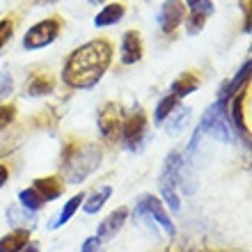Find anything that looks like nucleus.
I'll use <instances>...</instances> for the list:
<instances>
[{
	"label": "nucleus",
	"instance_id": "412c9836",
	"mask_svg": "<svg viewBox=\"0 0 252 252\" xmlns=\"http://www.w3.org/2000/svg\"><path fill=\"white\" fill-rule=\"evenodd\" d=\"M177 106H179V99H174L172 94L163 96V99L158 101V106H156V113H154V124H163Z\"/></svg>",
	"mask_w": 252,
	"mask_h": 252
},
{
	"label": "nucleus",
	"instance_id": "1a4fd4ad",
	"mask_svg": "<svg viewBox=\"0 0 252 252\" xmlns=\"http://www.w3.org/2000/svg\"><path fill=\"white\" fill-rule=\"evenodd\" d=\"M184 14H186V7L181 0H165L160 5V12H158V26L163 32H172L177 30L181 21H184Z\"/></svg>",
	"mask_w": 252,
	"mask_h": 252
},
{
	"label": "nucleus",
	"instance_id": "c756f323",
	"mask_svg": "<svg viewBox=\"0 0 252 252\" xmlns=\"http://www.w3.org/2000/svg\"><path fill=\"white\" fill-rule=\"evenodd\" d=\"M39 5H44V2H58V0H37Z\"/></svg>",
	"mask_w": 252,
	"mask_h": 252
},
{
	"label": "nucleus",
	"instance_id": "a878e982",
	"mask_svg": "<svg viewBox=\"0 0 252 252\" xmlns=\"http://www.w3.org/2000/svg\"><path fill=\"white\" fill-rule=\"evenodd\" d=\"M12 34H14V21L2 19L0 21V51L7 46V41L12 39Z\"/></svg>",
	"mask_w": 252,
	"mask_h": 252
},
{
	"label": "nucleus",
	"instance_id": "423d86ee",
	"mask_svg": "<svg viewBox=\"0 0 252 252\" xmlns=\"http://www.w3.org/2000/svg\"><path fill=\"white\" fill-rule=\"evenodd\" d=\"M60 34V21L58 19H44L39 23H34L23 37V48L26 51H37L48 44H53Z\"/></svg>",
	"mask_w": 252,
	"mask_h": 252
},
{
	"label": "nucleus",
	"instance_id": "f8f14e48",
	"mask_svg": "<svg viewBox=\"0 0 252 252\" xmlns=\"http://www.w3.org/2000/svg\"><path fill=\"white\" fill-rule=\"evenodd\" d=\"M53 90H55V80L48 71L32 73L30 80H28V87H26L28 96H44V94H51Z\"/></svg>",
	"mask_w": 252,
	"mask_h": 252
},
{
	"label": "nucleus",
	"instance_id": "ddd939ff",
	"mask_svg": "<svg viewBox=\"0 0 252 252\" xmlns=\"http://www.w3.org/2000/svg\"><path fill=\"white\" fill-rule=\"evenodd\" d=\"M32 188L39 192L44 202H53L62 195V181L58 177H41V179L34 181Z\"/></svg>",
	"mask_w": 252,
	"mask_h": 252
},
{
	"label": "nucleus",
	"instance_id": "393cba45",
	"mask_svg": "<svg viewBox=\"0 0 252 252\" xmlns=\"http://www.w3.org/2000/svg\"><path fill=\"white\" fill-rule=\"evenodd\" d=\"M12 92H14L12 73L7 71V69H0V101H5Z\"/></svg>",
	"mask_w": 252,
	"mask_h": 252
},
{
	"label": "nucleus",
	"instance_id": "a211bd4d",
	"mask_svg": "<svg viewBox=\"0 0 252 252\" xmlns=\"http://www.w3.org/2000/svg\"><path fill=\"white\" fill-rule=\"evenodd\" d=\"M188 122H190V110H188L186 106H177L172 113H170V124L165 126L167 135H179L188 126Z\"/></svg>",
	"mask_w": 252,
	"mask_h": 252
},
{
	"label": "nucleus",
	"instance_id": "0eeeda50",
	"mask_svg": "<svg viewBox=\"0 0 252 252\" xmlns=\"http://www.w3.org/2000/svg\"><path fill=\"white\" fill-rule=\"evenodd\" d=\"M122 140L128 149H138V145L147 135V115L142 108H135L128 117L122 120Z\"/></svg>",
	"mask_w": 252,
	"mask_h": 252
},
{
	"label": "nucleus",
	"instance_id": "aec40b11",
	"mask_svg": "<svg viewBox=\"0 0 252 252\" xmlns=\"http://www.w3.org/2000/svg\"><path fill=\"white\" fill-rule=\"evenodd\" d=\"M80 204H83V195H73V197L64 204V209L60 211V216H58V218H55L53 222H51V227L55 229V227H62L64 222H69V220L73 218V213H76V211L80 209Z\"/></svg>",
	"mask_w": 252,
	"mask_h": 252
},
{
	"label": "nucleus",
	"instance_id": "f3484780",
	"mask_svg": "<svg viewBox=\"0 0 252 252\" xmlns=\"http://www.w3.org/2000/svg\"><path fill=\"white\" fill-rule=\"evenodd\" d=\"M248 78H250V60H246V64L241 66V71L236 73L229 83H225V87L220 90V99H229V96H234L236 92H241L243 85L248 83Z\"/></svg>",
	"mask_w": 252,
	"mask_h": 252
},
{
	"label": "nucleus",
	"instance_id": "9b49d317",
	"mask_svg": "<svg viewBox=\"0 0 252 252\" xmlns=\"http://www.w3.org/2000/svg\"><path fill=\"white\" fill-rule=\"evenodd\" d=\"M142 58V37L135 30H128L122 37V46H120V60L122 64H135Z\"/></svg>",
	"mask_w": 252,
	"mask_h": 252
},
{
	"label": "nucleus",
	"instance_id": "4be33fe9",
	"mask_svg": "<svg viewBox=\"0 0 252 252\" xmlns=\"http://www.w3.org/2000/svg\"><path fill=\"white\" fill-rule=\"evenodd\" d=\"M19 202L23 209H28V211H39L41 206H44V199H41V195L34 188H26V190L19 192Z\"/></svg>",
	"mask_w": 252,
	"mask_h": 252
},
{
	"label": "nucleus",
	"instance_id": "9d476101",
	"mask_svg": "<svg viewBox=\"0 0 252 252\" xmlns=\"http://www.w3.org/2000/svg\"><path fill=\"white\" fill-rule=\"evenodd\" d=\"M126 218H128V209L126 206H120V209H115L110 216H108L99 227H96V239L99 241H110L117 236V232H122V227H124Z\"/></svg>",
	"mask_w": 252,
	"mask_h": 252
},
{
	"label": "nucleus",
	"instance_id": "b1692460",
	"mask_svg": "<svg viewBox=\"0 0 252 252\" xmlns=\"http://www.w3.org/2000/svg\"><path fill=\"white\" fill-rule=\"evenodd\" d=\"M188 7H190V14H195V16H204V19H209L213 14V2L211 0H186Z\"/></svg>",
	"mask_w": 252,
	"mask_h": 252
},
{
	"label": "nucleus",
	"instance_id": "cd10ccee",
	"mask_svg": "<svg viewBox=\"0 0 252 252\" xmlns=\"http://www.w3.org/2000/svg\"><path fill=\"white\" fill-rule=\"evenodd\" d=\"M80 252H101V241L96 239V236L87 239L85 243H83V248H80Z\"/></svg>",
	"mask_w": 252,
	"mask_h": 252
},
{
	"label": "nucleus",
	"instance_id": "bb28decb",
	"mask_svg": "<svg viewBox=\"0 0 252 252\" xmlns=\"http://www.w3.org/2000/svg\"><path fill=\"white\" fill-rule=\"evenodd\" d=\"M16 117V108L14 106H0V131H5L7 126Z\"/></svg>",
	"mask_w": 252,
	"mask_h": 252
},
{
	"label": "nucleus",
	"instance_id": "6ab92c4d",
	"mask_svg": "<svg viewBox=\"0 0 252 252\" xmlns=\"http://www.w3.org/2000/svg\"><path fill=\"white\" fill-rule=\"evenodd\" d=\"M113 195V188L110 186H103L101 190H96L94 195H90V199H87L85 204H83V211L87 213V216H94V213H99L101 209H103V204L108 202V197Z\"/></svg>",
	"mask_w": 252,
	"mask_h": 252
},
{
	"label": "nucleus",
	"instance_id": "f03ea898",
	"mask_svg": "<svg viewBox=\"0 0 252 252\" xmlns=\"http://www.w3.org/2000/svg\"><path fill=\"white\" fill-rule=\"evenodd\" d=\"M101 165V147L96 142H69L62 152V174L66 181L80 184Z\"/></svg>",
	"mask_w": 252,
	"mask_h": 252
},
{
	"label": "nucleus",
	"instance_id": "20e7f679",
	"mask_svg": "<svg viewBox=\"0 0 252 252\" xmlns=\"http://www.w3.org/2000/svg\"><path fill=\"white\" fill-rule=\"evenodd\" d=\"M179 170H181V154L179 152H172L167 156L165 165L160 170V179H158V186H160V195L165 199L167 209L172 213L179 211V195H177V184H179Z\"/></svg>",
	"mask_w": 252,
	"mask_h": 252
},
{
	"label": "nucleus",
	"instance_id": "7c9ffc66",
	"mask_svg": "<svg viewBox=\"0 0 252 252\" xmlns=\"http://www.w3.org/2000/svg\"><path fill=\"white\" fill-rule=\"evenodd\" d=\"M28 252H37V246H34V243H32V246L28 248Z\"/></svg>",
	"mask_w": 252,
	"mask_h": 252
},
{
	"label": "nucleus",
	"instance_id": "6e6552de",
	"mask_svg": "<svg viewBox=\"0 0 252 252\" xmlns=\"http://www.w3.org/2000/svg\"><path fill=\"white\" fill-rule=\"evenodd\" d=\"M122 108L117 106V103H106V106L99 110V133L103 135V140H108V142H115L117 140V135L122 133Z\"/></svg>",
	"mask_w": 252,
	"mask_h": 252
},
{
	"label": "nucleus",
	"instance_id": "2f4dec72",
	"mask_svg": "<svg viewBox=\"0 0 252 252\" xmlns=\"http://www.w3.org/2000/svg\"><path fill=\"white\" fill-rule=\"evenodd\" d=\"M87 2H92V5H96V2H99V0H87Z\"/></svg>",
	"mask_w": 252,
	"mask_h": 252
},
{
	"label": "nucleus",
	"instance_id": "7ed1b4c3",
	"mask_svg": "<svg viewBox=\"0 0 252 252\" xmlns=\"http://www.w3.org/2000/svg\"><path fill=\"white\" fill-rule=\"evenodd\" d=\"M227 101L225 99H218L216 103H211V106L204 110V115H202V122H199L197 131L202 133V135H211V138L220 140V142H232L234 135H232V128H229V120H227Z\"/></svg>",
	"mask_w": 252,
	"mask_h": 252
},
{
	"label": "nucleus",
	"instance_id": "dca6fc26",
	"mask_svg": "<svg viewBox=\"0 0 252 252\" xmlns=\"http://www.w3.org/2000/svg\"><path fill=\"white\" fill-rule=\"evenodd\" d=\"M199 87V78L195 76V73H190V71H186V73H181L179 78L172 83V96L174 99H184L186 94H190V92H195Z\"/></svg>",
	"mask_w": 252,
	"mask_h": 252
},
{
	"label": "nucleus",
	"instance_id": "4468645a",
	"mask_svg": "<svg viewBox=\"0 0 252 252\" xmlns=\"http://www.w3.org/2000/svg\"><path fill=\"white\" fill-rule=\"evenodd\" d=\"M30 241V232L28 229H14L7 236L0 239V252H23V248Z\"/></svg>",
	"mask_w": 252,
	"mask_h": 252
},
{
	"label": "nucleus",
	"instance_id": "f257e3e1",
	"mask_svg": "<svg viewBox=\"0 0 252 252\" xmlns=\"http://www.w3.org/2000/svg\"><path fill=\"white\" fill-rule=\"evenodd\" d=\"M113 60V46L108 39H92L76 48L64 62L62 83L73 90H90L103 78Z\"/></svg>",
	"mask_w": 252,
	"mask_h": 252
},
{
	"label": "nucleus",
	"instance_id": "5701e85b",
	"mask_svg": "<svg viewBox=\"0 0 252 252\" xmlns=\"http://www.w3.org/2000/svg\"><path fill=\"white\" fill-rule=\"evenodd\" d=\"M243 99H246V92L241 90L239 96L232 101V120H234V126L239 128L241 133H246V122H243Z\"/></svg>",
	"mask_w": 252,
	"mask_h": 252
},
{
	"label": "nucleus",
	"instance_id": "c85d7f7f",
	"mask_svg": "<svg viewBox=\"0 0 252 252\" xmlns=\"http://www.w3.org/2000/svg\"><path fill=\"white\" fill-rule=\"evenodd\" d=\"M7 179H9V170L5 165H0V188L7 184Z\"/></svg>",
	"mask_w": 252,
	"mask_h": 252
},
{
	"label": "nucleus",
	"instance_id": "2eb2a0df",
	"mask_svg": "<svg viewBox=\"0 0 252 252\" xmlns=\"http://www.w3.org/2000/svg\"><path fill=\"white\" fill-rule=\"evenodd\" d=\"M122 16H124V5H120V2H110V5H106L96 16H94V26L96 28L115 26L117 21H122Z\"/></svg>",
	"mask_w": 252,
	"mask_h": 252
},
{
	"label": "nucleus",
	"instance_id": "39448f33",
	"mask_svg": "<svg viewBox=\"0 0 252 252\" xmlns=\"http://www.w3.org/2000/svg\"><path fill=\"white\" fill-rule=\"evenodd\" d=\"M135 213H138V218L145 220L152 229H156V225H160L165 229L167 236H172V234L177 232V227H174L172 218L167 216L165 206L160 204L154 195H142V197L138 199V204H135Z\"/></svg>",
	"mask_w": 252,
	"mask_h": 252
}]
</instances>
